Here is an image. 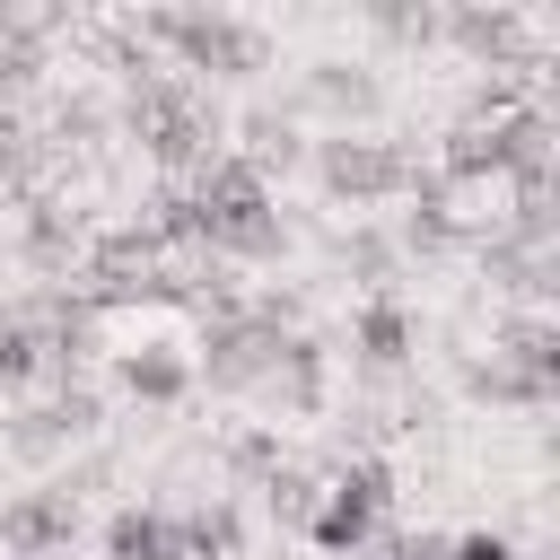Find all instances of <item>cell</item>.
I'll use <instances>...</instances> for the list:
<instances>
[{"label": "cell", "instance_id": "cell-1", "mask_svg": "<svg viewBox=\"0 0 560 560\" xmlns=\"http://www.w3.org/2000/svg\"><path fill=\"white\" fill-rule=\"evenodd\" d=\"M131 35L140 44H166L175 61L166 70H210V79H254V70H271V35L254 26V18H228V9H140L131 18Z\"/></svg>", "mask_w": 560, "mask_h": 560}, {"label": "cell", "instance_id": "cell-2", "mask_svg": "<svg viewBox=\"0 0 560 560\" xmlns=\"http://www.w3.org/2000/svg\"><path fill=\"white\" fill-rule=\"evenodd\" d=\"M385 516H394V464L385 455H341L324 499H315V516H306V542L324 560H359L385 534Z\"/></svg>", "mask_w": 560, "mask_h": 560}, {"label": "cell", "instance_id": "cell-3", "mask_svg": "<svg viewBox=\"0 0 560 560\" xmlns=\"http://www.w3.org/2000/svg\"><path fill=\"white\" fill-rule=\"evenodd\" d=\"M411 149L402 140H376V131H324L315 140V175H324V192L332 201H350V210H368V201H402L411 192Z\"/></svg>", "mask_w": 560, "mask_h": 560}, {"label": "cell", "instance_id": "cell-4", "mask_svg": "<svg viewBox=\"0 0 560 560\" xmlns=\"http://www.w3.org/2000/svg\"><path fill=\"white\" fill-rule=\"evenodd\" d=\"M70 534H79V481H44V490H26V499L0 508V551L9 560H44Z\"/></svg>", "mask_w": 560, "mask_h": 560}, {"label": "cell", "instance_id": "cell-5", "mask_svg": "<svg viewBox=\"0 0 560 560\" xmlns=\"http://www.w3.org/2000/svg\"><path fill=\"white\" fill-rule=\"evenodd\" d=\"M254 394H262L280 420H315L324 394H332V359H324V341H315V332H289V341L271 350V368H262Z\"/></svg>", "mask_w": 560, "mask_h": 560}, {"label": "cell", "instance_id": "cell-6", "mask_svg": "<svg viewBox=\"0 0 560 560\" xmlns=\"http://www.w3.org/2000/svg\"><path fill=\"white\" fill-rule=\"evenodd\" d=\"M114 394H131L140 411H175V402L192 394V359L166 350V341H140V350L114 359Z\"/></svg>", "mask_w": 560, "mask_h": 560}, {"label": "cell", "instance_id": "cell-7", "mask_svg": "<svg viewBox=\"0 0 560 560\" xmlns=\"http://www.w3.org/2000/svg\"><path fill=\"white\" fill-rule=\"evenodd\" d=\"M438 35H455V44H464L472 61H490V70H525V61H534V52H525V18H516V9H472V0H464V9H446V18H438Z\"/></svg>", "mask_w": 560, "mask_h": 560}, {"label": "cell", "instance_id": "cell-8", "mask_svg": "<svg viewBox=\"0 0 560 560\" xmlns=\"http://www.w3.org/2000/svg\"><path fill=\"white\" fill-rule=\"evenodd\" d=\"M350 350H359L376 376H394V368L420 350V324H411V306H402L394 289H376V298L359 306V324H350Z\"/></svg>", "mask_w": 560, "mask_h": 560}, {"label": "cell", "instance_id": "cell-9", "mask_svg": "<svg viewBox=\"0 0 560 560\" xmlns=\"http://www.w3.org/2000/svg\"><path fill=\"white\" fill-rule=\"evenodd\" d=\"M166 525H175V560H236V551H245V516H236V499L166 508Z\"/></svg>", "mask_w": 560, "mask_h": 560}, {"label": "cell", "instance_id": "cell-10", "mask_svg": "<svg viewBox=\"0 0 560 560\" xmlns=\"http://www.w3.org/2000/svg\"><path fill=\"white\" fill-rule=\"evenodd\" d=\"M298 105H315V114H332V122L350 131L359 114H376V79L350 70V61H315V70L298 79Z\"/></svg>", "mask_w": 560, "mask_h": 560}, {"label": "cell", "instance_id": "cell-11", "mask_svg": "<svg viewBox=\"0 0 560 560\" xmlns=\"http://www.w3.org/2000/svg\"><path fill=\"white\" fill-rule=\"evenodd\" d=\"M105 560H175V525H166V508H149V499L114 508V516H105Z\"/></svg>", "mask_w": 560, "mask_h": 560}, {"label": "cell", "instance_id": "cell-12", "mask_svg": "<svg viewBox=\"0 0 560 560\" xmlns=\"http://www.w3.org/2000/svg\"><path fill=\"white\" fill-rule=\"evenodd\" d=\"M464 394H472V402H508V411H542L560 385H551V376H525V368H508V359L490 350V359L464 368Z\"/></svg>", "mask_w": 560, "mask_h": 560}, {"label": "cell", "instance_id": "cell-13", "mask_svg": "<svg viewBox=\"0 0 560 560\" xmlns=\"http://www.w3.org/2000/svg\"><path fill=\"white\" fill-rule=\"evenodd\" d=\"M26 385H44V341L26 315H0V394H26Z\"/></svg>", "mask_w": 560, "mask_h": 560}, {"label": "cell", "instance_id": "cell-14", "mask_svg": "<svg viewBox=\"0 0 560 560\" xmlns=\"http://www.w3.org/2000/svg\"><path fill=\"white\" fill-rule=\"evenodd\" d=\"M315 499H324V490H315V472H306V464H280V472L262 481V508H271V516H280L289 534H306V516H315Z\"/></svg>", "mask_w": 560, "mask_h": 560}, {"label": "cell", "instance_id": "cell-15", "mask_svg": "<svg viewBox=\"0 0 560 560\" xmlns=\"http://www.w3.org/2000/svg\"><path fill=\"white\" fill-rule=\"evenodd\" d=\"M455 245H464V219H455V210H402V254L438 262V254H455Z\"/></svg>", "mask_w": 560, "mask_h": 560}, {"label": "cell", "instance_id": "cell-16", "mask_svg": "<svg viewBox=\"0 0 560 560\" xmlns=\"http://www.w3.org/2000/svg\"><path fill=\"white\" fill-rule=\"evenodd\" d=\"M26 262H35V271H61V262H70V228H61L52 201H26Z\"/></svg>", "mask_w": 560, "mask_h": 560}, {"label": "cell", "instance_id": "cell-17", "mask_svg": "<svg viewBox=\"0 0 560 560\" xmlns=\"http://www.w3.org/2000/svg\"><path fill=\"white\" fill-rule=\"evenodd\" d=\"M70 438H61V420H52V402H26L18 420H9V455H26V464H44V455H61Z\"/></svg>", "mask_w": 560, "mask_h": 560}, {"label": "cell", "instance_id": "cell-18", "mask_svg": "<svg viewBox=\"0 0 560 560\" xmlns=\"http://www.w3.org/2000/svg\"><path fill=\"white\" fill-rule=\"evenodd\" d=\"M228 472H245V481H271V472H280V438H271V429H245V438H228Z\"/></svg>", "mask_w": 560, "mask_h": 560}, {"label": "cell", "instance_id": "cell-19", "mask_svg": "<svg viewBox=\"0 0 560 560\" xmlns=\"http://www.w3.org/2000/svg\"><path fill=\"white\" fill-rule=\"evenodd\" d=\"M341 262H359V271L385 289V280H394V236H376V228H350V236H341Z\"/></svg>", "mask_w": 560, "mask_h": 560}, {"label": "cell", "instance_id": "cell-20", "mask_svg": "<svg viewBox=\"0 0 560 560\" xmlns=\"http://www.w3.org/2000/svg\"><path fill=\"white\" fill-rule=\"evenodd\" d=\"M446 560H525L499 525H472V534H446Z\"/></svg>", "mask_w": 560, "mask_h": 560}]
</instances>
